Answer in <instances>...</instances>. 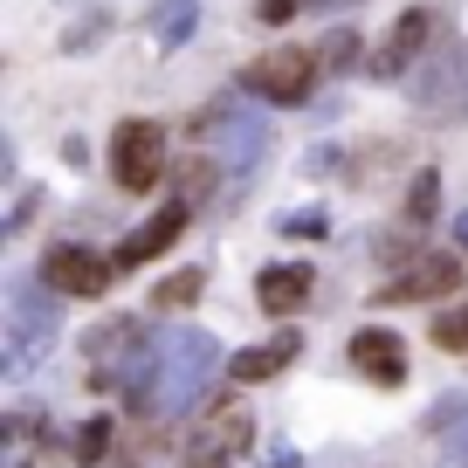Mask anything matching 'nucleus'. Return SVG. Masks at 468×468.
Listing matches in <instances>:
<instances>
[{
	"label": "nucleus",
	"mask_w": 468,
	"mask_h": 468,
	"mask_svg": "<svg viewBox=\"0 0 468 468\" xmlns=\"http://www.w3.org/2000/svg\"><path fill=\"white\" fill-rule=\"evenodd\" d=\"M220 372V345L207 331H173L159 351V372H152V393H145V413H193L207 393V379Z\"/></svg>",
	"instance_id": "1"
},
{
	"label": "nucleus",
	"mask_w": 468,
	"mask_h": 468,
	"mask_svg": "<svg viewBox=\"0 0 468 468\" xmlns=\"http://www.w3.org/2000/svg\"><path fill=\"white\" fill-rule=\"evenodd\" d=\"M62 331V296L35 276H7V372H28Z\"/></svg>",
	"instance_id": "2"
},
{
	"label": "nucleus",
	"mask_w": 468,
	"mask_h": 468,
	"mask_svg": "<svg viewBox=\"0 0 468 468\" xmlns=\"http://www.w3.org/2000/svg\"><path fill=\"white\" fill-rule=\"evenodd\" d=\"M413 103L441 124H468V42H441V56H427V69L407 76Z\"/></svg>",
	"instance_id": "3"
},
{
	"label": "nucleus",
	"mask_w": 468,
	"mask_h": 468,
	"mask_svg": "<svg viewBox=\"0 0 468 468\" xmlns=\"http://www.w3.org/2000/svg\"><path fill=\"white\" fill-rule=\"evenodd\" d=\"M111 173H117L124 193L159 186V173H165V124H152V117L117 124V132H111Z\"/></svg>",
	"instance_id": "4"
},
{
	"label": "nucleus",
	"mask_w": 468,
	"mask_h": 468,
	"mask_svg": "<svg viewBox=\"0 0 468 468\" xmlns=\"http://www.w3.org/2000/svg\"><path fill=\"white\" fill-rule=\"evenodd\" d=\"M241 83H249L255 97H269V103H303V97H310V83H317V56H303V48L255 56L249 69H241Z\"/></svg>",
	"instance_id": "5"
},
{
	"label": "nucleus",
	"mask_w": 468,
	"mask_h": 468,
	"mask_svg": "<svg viewBox=\"0 0 468 468\" xmlns=\"http://www.w3.org/2000/svg\"><path fill=\"white\" fill-rule=\"evenodd\" d=\"M351 372L372 379V386H399V379H407V337L386 331V324L351 331Z\"/></svg>",
	"instance_id": "6"
},
{
	"label": "nucleus",
	"mask_w": 468,
	"mask_h": 468,
	"mask_svg": "<svg viewBox=\"0 0 468 468\" xmlns=\"http://www.w3.org/2000/svg\"><path fill=\"white\" fill-rule=\"evenodd\" d=\"M454 282H462V262H454V255H420V262H407L393 282H379L372 303H379V310L386 303H427V296L454 290Z\"/></svg>",
	"instance_id": "7"
},
{
	"label": "nucleus",
	"mask_w": 468,
	"mask_h": 468,
	"mask_svg": "<svg viewBox=\"0 0 468 468\" xmlns=\"http://www.w3.org/2000/svg\"><path fill=\"white\" fill-rule=\"evenodd\" d=\"M111 255H97V249H76V241H62V249H48V262H42V276L56 282L62 296H103L111 290Z\"/></svg>",
	"instance_id": "8"
},
{
	"label": "nucleus",
	"mask_w": 468,
	"mask_h": 468,
	"mask_svg": "<svg viewBox=\"0 0 468 468\" xmlns=\"http://www.w3.org/2000/svg\"><path fill=\"white\" fill-rule=\"evenodd\" d=\"M427 42H434V15H427V7H407V15L386 28V42L372 48V69L379 76H413V62L427 56Z\"/></svg>",
	"instance_id": "9"
},
{
	"label": "nucleus",
	"mask_w": 468,
	"mask_h": 468,
	"mask_svg": "<svg viewBox=\"0 0 468 468\" xmlns=\"http://www.w3.org/2000/svg\"><path fill=\"white\" fill-rule=\"evenodd\" d=\"M207 138H214V152H220V165H228V173H249L255 152H262V117L214 111V117H207Z\"/></svg>",
	"instance_id": "10"
},
{
	"label": "nucleus",
	"mask_w": 468,
	"mask_h": 468,
	"mask_svg": "<svg viewBox=\"0 0 468 468\" xmlns=\"http://www.w3.org/2000/svg\"><path fill=\"white\" fill-rule=\"evenodd\" d=\"M296 351H303V337H296V331H276L269 345L234 351V358H228V379H234V386H262V379H276V372L290 366Z\"/></svg>",
	"instance_id": "11"
},
{
	"label": "nucleus",
	"mask_w": 468,
	"mask_h": 468,
	"mask_svg": "<svg viewBox=\"0 0 468 468\" xmlns=\"http://www.w3.org/2000/svg\"><path fill=\"white\" fill-rule=\"evenodd\" d=\"M310 269L303 262H276V269H262V282H255V296H262V310L269 317H296V310L310 303Z\"/></svg>",
	"instance_id": "12"
},
{
	"label": "nucleus",
	"mask_w": 468,
	"mask_h": 468,
	"mask_svg": "<svg viewBox=\"0 0 468 468\" xmlns=\"http://www.w3.org/2000/svg\"><path fill=\"white\" fill-rule=\"evenodd\" d=\"M179 234H186V200H173L165 214H152L145 228H138L132 241L117 249V262H124V269H138V262H152V255H165V249L179 241Z\"/></svg>",
	"instance_id": "13"
},
{
	"label": "nucleus",
	"mask_w": 468,
	"mask_h": 468,
	"mask_svg": "<svg viewBox=\"0 0 468 468\" xmlns=\"http://www.w3.org/2000/svg\"><path fill=\"white\" fill-rule=\"evenodd\" d=\"M193 21H200V0H159V7H152V42L179 48L193 35Z\"/></svg>",
	"instance_id": "14"
},
{
	"label": "nucleus",
	"mask_w": 468,
	"mask_h": 468,
	"mask_svg": "<svg viewBox=\"0 0 468 468\" xmlns=\"http://www.w3.org/2000/svg\"><path fill=\"white\" fill-rule=\"evenodd\" d=\"M200 296H207V276H200V269H173V276L152 290V303H159V310H193Z\"/></svg>",
	"instance_id": "15"
},
{
	"label": "nucleus",
	"mask_w": 468,
	"mask_h": 468,
	"mask_svg": "<svg viewBox=\"0 0 468 468\" xmlns=\"http://www.w3.org/2000/svg\"><path fill=\"white\" fill-rule=\"evenodd\" d=\"M111 448H117V427L97 413V420H83V427H76V448H69V454H76V462H103Z\"/></svg>",
	"instance_id": "16"
},
{
	"label": "nucleus",
	"mask_w": 468,
	"mask_h": 468,
	"mask_svg": "<svg viewBox=\"0 0 468 468\" xmlns=\"http://www.w3.org/2000/svg\"><path fill=\"white\" fill-rule=\"evenodd\" d=\"M90 358H132V317H111L90 331Z\"/></svg>",
	"instance_id": "17"
},
{
	"label": "nucleus",
	"mask_w": 468,
	"mask_h": 468,
	"mask_svg": "<svg viewBox=\"0 0 468 468\" xmlns=\"http://www.w3.org/2000/svg\"><path fill=\"white\" fill-rule=\"evenodd\" d=\"M434 345L454 351V358H468V303H454V310H441V317H434Z\"/></svg>",
	"instance_id": "18"
},
{
	"label": "nucleus",
	"mask_w": 468,
	"mask_h": 468,
	"mask_svg": "<svg viewBox=\"0 0 468 468\" xmlns=\"http://www.w3.org/2000/svg\"><path fill=\"white\" fill-rule=\"evenodd\" d=\"M207 434H214L220 441V448H249V434H255V420H249V413H241V407H228V413H214V427H207Z\"/></svg>",
	"instance_id": "19"
},
{
	"label": "nucleus",
	"mask_w": 468,
	"mask_h": 468,
	"mask_svg": "<svg viewBox=\"0 0 468 468\" xmlns=\"http://www.w3.org/2000/svg\"><path fill=\"white\" fill-rule=\"evenodd\" d=\"M179 468H234V462H228V448L207 434V441H186V448H179Z\"/></svg>",
	"instance_id": "20"
},
{
	"label": "nucleus",
	"mask_w": 468,
	"mask_h": 468,
	"mask_svg": "<svg viewBox=\"0 0 468 468\" xmlns=\"http://www.w3.org/2000/svg\"><path fill=\"white\" fill-rule=\"evenodd\" d=\"M434 193H441V173H420V179H413V193H407V228H420V220L427 214H434Z\"/></svg>",
	"instance_id": "21"
},
{
	"label": "nucleus",
	"mask_w": 468,
	"mask_h": 468,
	"mask_svg": "<svg viewBox=\"0 0 468 468\" xmlns=\"http://www.w3.org/2000/svg\"><path fill=\"white\" fill-rule=\"evenodd\" d=\"M351 48H358V35H351V28H331V35H324V62H331V69H345Z\"/></svg>",
	"instance_id": "22"
},
{
	"label": "nucleus",
	"mask_w": 468,
	"mask_h": 468,
	"mask_svg": "<svg viewBox=\"0 0 468 468\" xmlns=\"http://www.w3.org/2000/svg\"><path fill=\"white\" fill-rule=\"evenodd\" d=\"M324 228H331L324 214H290V220H282V234H324Z\"/></svg>",
	"instance_id": "23"
},
{
	"label": "nucleus",
	"mask_w": 468,
	"mask_h": 468,
	"mask_svg": "<svg viewBox=\"0 0 468 468\" xmlns=\"http://www.w3.org/2000/svg\"><path fill=\"white\" fill-rule=\"evenodd\" d=\"M296 7H303V0H262V7H255V15H262V21H269V28H276V21H290V15H296Z\"/></svg>",
	"instance_id": "24"
},
{
	"label": "nucleus",
	"mask_w": 468,
	"mask_h": 468,
	"mask_svg": "<svg viewBox=\"0 0 468 468\" xmlns=\"http://www.w3.org/2000/svg\"><path fill=\"white\" fill-rule=\"evenodd\" d=\"M262 462L269 468H296V448H282V441H276V448H262Z\"/></svg>",
	"instance_id": "25"
},
{
	"label": "nucleus",
	"mask_w": 468,
	"mask_h": 468,
	"mask_svg": "<svg viewBox=\"0 0 468 468\" xmlns=\"http://www.w3.org/2000/svg\"><path fill=\"white\" fill-rule=\"evenodd\" d=\"M454 249H468V207L454 214Z\"/></svg>",
	"instance_id": "26"
}]
</instances>
